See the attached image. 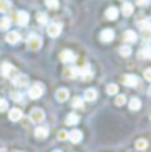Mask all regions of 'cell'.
<instances>
[{
  "instance_id": "44",
  "label": "cell",
  "mask_w": 151,
  "mask_h": 152,
  "mask_svg": "<svg viewBox=\"0 0 151 152\" xmlns=\"http://www.w3.org/2000/svg\"><path fill=\"white\" fill-rule=\"evenodd\" d=\"M150 115H151V114H150Z\"/></svg>"
},
{
  "instance_id": "29",
  "label": "cell",
  "mask_w": 151,
  "mask_h": 152,
  "mask_svg": "<svg viewBox=\"0 0 151 152\" xmlns=\"http://www.w3.org/2000/svg\"><path fill=\"white\" fill-rule=\"evenodd\" d=\"M117 91H119V86H117L116 83H110V85H107V94L109 95L117 94Z\"/></svg>"
},
{
  "instance_id": "40",
  "label": "cell",
  "mask_w": 151,
  "mask_h": 152,
  "mask_svg": "<svg viewBox=\"0 0 151 152\" xmlns=\"http://www.w3.org/2000/svg\"><path fill=\"white\" fill-rule=\"evenodd\" d=\"M147 23H148V26H150V28H151V18L148 19V22H147Z\"/></svg>"
},
{
  "instance_id": "42",
  "label": "cell",
  "mask_w": 151,
  "mask_h": 152,
  "mask_svg": "<svg viewBox=\"0 0 151 152\" xmlns=\"http://www.w3.org/2000/svg\"><path fill=\"white\" fill-rule=\"evenodd\" d=\"M0 152H7L6 149H0Z\"/></svg>"
},
{
  "instance_id": "1",
  "label": "cell",
  "mask_w": 151,
  "mask_h": 152,
  "mask_svg": "<svg viewBox=\"0 0 151 152\" xmlns=\"http://www.w3.org/2000/svg\"><path fill=\"white\" fill-rule=\"evenodd\" d=\"M0 72H1V75L4 76V77H9V79H13L15 76L18 75V70H16V67L13 66V64H10V63H1V66H0Z\"/></svg>"
},
{
  "instance_id": "14",
  "label": "cell",
  "mask_w": 151,
  "mask_h": 152,
  "mask_svg": "<svg viewBox=\"0 0 151 152\" xmlns=\"http://www.w3.org/2000/svg\"><path fill=\"white\" fill-rule=\"evenodd\" d=\"M68 139H69L72 143H79V142L82 140V132H79V130H72V132L69 133Z\"/></svg>"
},
{
  "instance_id": "16",
  "label": "cell",
  "mask_w": 151,
  "mask_h": 152,
  "mask_svg": "<svg viewBox=\"0 0 151 152\" xmlns=\"http://www.w3.org/2000/svg\"><path fill=\"white\" fill-rule=\"evenodd\" d=\"M49 136V129L46 126H38L35 129V137L37 139H46Z\"/></svg>"
},
{
  "instance_id": "12",
  "label": "cell",
  "mask_w": 151,
  "mask_h": 152,
  "mask_svg": "<svg viewBox=\"0 0 151 152\" xmlns=\"http://www.w3.org/2000/svg\"><path fill=\"white\" fill-rule=\"evenodd\" d=\"M79 76L82 77V80H84V82H88V80H91V79H93L94 73L91 72V69H90V67H85V69H79Z\"/></svg>"
},
{
  "instance_id": "28",
  "label": "cell",
  "mask_w": 151,
  "mask_h": 152,
  "mask_svg": "<svg viewBox=\"0 0 151 152\" xmlns=\"http://www.w3.org/2000/svg\"><path fill=\"white\" fill-rule=\"evenodd\" d=\"M46 6H47L49 9L56 10L57 7H59V0H46Z\"/></svg>"
},
{
  "instance_id": "20",
  "label": "cell",
  "mask_w": 151,
  "mask_h": 152,
  "mask_svg": "<svg viewBox=\"0 0 151 152\" xmlns=\"http://www.w3.org/2000/svg\"><path fill=\"white\" fill-rule=\"evenodd\" d=\"M9 118L12 120V121H18L22 118V111L19 110V108H12L10 111H9Z\"/></svg>"
},
{
  "instance_id": "4",
  "label": "cell",
  "mask_w": 151,
  "mask_h": 152,
  "mask_svg": "<svg viewBox=\"0 0 151 152\" xmlns=\"http://www.w3.org/2000/svg\"><path fill=\"white\" fill-rule=\"evenodd\" d=\"M46 118V114L41 108H32L31 113H29V120L32 123H41L43 120Z\"/></svg>"
},
{
  "instance_id": "13",
  "label": "cell",
  "mask_w": 151,
  "mask_h": 152,
  "mask_svg": "<svg viewBox=\"0 0 151 152\" xmlns=\"http://www.w3.org/2000/svg\"><path fill=\"white\" fill-rule=\"evenodd\" d=\"M6 41L9 42V44H16L21 41V35H19V32L16 31H10V32H7V35H6Z\"/></svg>"
},
{
  "instance_id": "2",
  "label": "cell",
  "mask_w": 151,
  "mask_h": 152,
  "mask_svg": "<svg viewBox=\"0 0 151 152\" xmlns=\"http://www.w3.org/2000/svg\"><path fill=\"white\" fill-rule=\"evenodd\" d=\"M43 92H44V85L40 83V82H35V83L28 89V95H29L31 99H38V98L43 95Z\"/></svg>"
},
{
  "instance_id": "26",
  "label": "cell",
  "mask_w": 151,
  "mask_h": 152,
  "mask_svg": "<svg viewBox=\"0 0 151 152\" xmlns=\"http://www.w3.org/2000/svg\"><path fill=\"white\" fill-rule=\"evenodd\" d=\"M129 108L135 111V110H139L141 108V101L138 99V98H132L131 101H129Z\"/></svg>"
},
{
  "instance_id": "5",
  "label": "cell",
  "mask_w": 151,
  "mask_h": 152,
  "mask_svg": "<svg viewBox=\"0 0 151 152\" xmlns=\"http://www.w3.org/2000/svg\"><path fill=\"white\" fill-rule=\"evenodd\" d=\"M60 32H62V25L57 23V22H53V23H50V25L47 26V34H49L52 38L59 37Z\"/></svg>"
},
{
  "instance_id": "18",
  "label": "cell",
  "mask_w": 151,
  "mask_h": 152,
  "mask_svg": "<svg viewBox=\"0 0 151 152\" xmlns=\"http://www.w3.org/2000/svg\"><path fill=\"white\" fill-rule=\"evenodd\" d=\"M133 12V4L132 3H128V1H125L123 4H122V13H123V16H131Z\"/></svg>"
},
{
  "instance_id": "3",
  "label": "cell",
  "mask_w": 151,
  "mask_h": 152,
  "mask_svg": "<svg viewBox=\"0 0 151 152\" xmlns=\"http://www.w3.org/2000/svg\"><path fill=\"white\" fill-rule=\"evenodd\" d=\"M27 44H28V47L32 50V51H38L40 48H41V45H43V41H41V38L38 37V35H31V37L28 38V41H27Z\"/></svg>"
},
{
  "instance_id": "22",
  "label": "cell",
  "mask_w": 151,
  "mask_h": 152,
  "mask_svg": "<svg viewBox=\"0 0 151 152\" xmlns=\"http://www.w3.org/2000/svg\"><path fill=\"white\" fill-rule=\"evenodd\" d=\"M139 58H151V45H147V47H142L138 53Z\"/></svg>"
},
{
  "instance_id": "24",
  "label": "cell",
  "mask_w": 151,
  "mask_h": 152,
  "mask_svg": "<svg viewBox=\"0 0 151 152\" xmlns=\"http://www.w3.org/2000/svg\"><path fill=\"white\" fill-rule=\"evenodd\" d=\"M147 146H148V142H147L145 139H138V140L135 142V148H136L138 151H144V149H147Z\"/></svg>"
},
{
  "instance_id": "17",
  "label": "cell",
  "mask_w": 151,
  "mask_h": 152,
  "mask_svg": "<svg viewBox=\"0 0 151 152\" xmlns=\"http://www.w3.org/2000/svg\"><path fill=\"white\" fill-rule=\"evenodd\" d=\"M56 98H57V101L65 102V101L69 98V91H68L66 88H60V89L56 92Z\"/></svg>"
},
{
  "instance_id": "7",
  "label": "cell",
  "mask_w": 151,
  "mask_h": 152,
  "mask_svg": "<svg viewBox=\"0 0 151 152\" xmlns=\"http://www.w3.org/2000/svg\"><path fill=\"white\" fill-rule=\"evenodd\" d=\"M122 82H123V85L133 88V86H136L139 83V79H138V76L135 75H125L122 76Z\"/></svg>"
},
{
  "instance_id": "37",
  "label": "cell",
  "mask_w": 151,
  "mask_h": 152,
  "mask_svg": "<svg viewBox=\"0 0 151 152\" xmlns=\"http://www.w3.org/2000/svg\"><path fill=\"white\" fill-rule=\"evenodd\" d=\"M144 79H145V80H148V82H151V67L144 70Z\"/></svg>"
},
{
  "instance_id": "15",
  "label": "cell",
  "mask_w": 151,
  "mask_h": 152,
  "mask_svg": "<svg viewBox=\"0 0 151 152\" xmlns=\"http://www.w3.org/2000/svg\"><path fill=\"white\" fill-rule=\"evenodd\" d=\"M123 41L125 42H135L136 41V32L132 29H128L123 32Z\"/></svg>"
},
{
  "instance_id": "31",
  "label": "cell",
  "mask_w": 151,
  "mask_h": 152,
  "mask_svg": "<svg viewBox=\"0 0 151 152\" xmlns=\"http://www.w3.org/2000/svg\"><path fill=\"white\" fill-rule=\"evenodd\" d=\"M10 26V19L9 18H3L0 20V29H9Z\"/></svg>"
},
{
  "instance_id": "39",
  "label": "cell",
  "mask_w": 151,
  "mask_h": 152,
  "mask_svg": "<svg viewBox=\"0 0 151 152\" xmlns=\"http://www.w3.org/2000/svg\"><path fill=\"white\" fill-rule=\"evenodd\" d=\"M135 3H136L138 6H145V4L148 3V0H135Z\"/></svg>"
},
{
  "instance_id": "8",
  "label": "cell",
  "mask_w": 151,
  "mask_h": 152,
  "mask_svg": "<svg viewBox=\"0 0 151 152\" xmlns=\"http://www.w3.org/2000/svg\"><path fill=\"white\" fill-rule=\"evenodd\" d=\"M28 82H29L28 76H27V75H22V73H18V75L13 77V83H15V86H19V88H24V86H27V85H28Z\"/></svg>"
},
{
  "instance_id": "36",
  "label": "cell",
  "mask_w": 151,
  "mask_h": 152,
  "mask_svg": "<svg viewBox=\"0 0 151 152\" xmlns=\"http://www.w3.org/2000/svg\"><path fill=\"white\" fill-rule=\"evenodd\" d=\"M7 110V101L0 98V111H6Z\"/></svg>"
},
{
  "instance_id": "27",
  "label": "cell",
  "mask_w": 151,
  "mask_h": 152,
  "mask_svg": "<svg viewBox=\"0 0 151 152\" xmlns=\"http://www.w3.org/2000/svg\"><path fill=\"white\" fill-rule=\"evenodd\" d=\"M9 9H10V3H9V0H0V12L4 13V12H7Z\"/></svg>"
},
{
  "instance_id": "34",
  "label": "cell",
  "mask_w": 151,
  "mask_h": 152,
  "mask_svg": "<svg viewBox=\"0 0 151 152\" xmlns=\"http://www.w3.org/2000/svg\"><path fill=\"white\" fill-rule=\"evenodd\" d=\"M141 35H142V39H144V41H151V32L147 29V28H144V29H142Z\"/></svg>"
},
{
  "instance_id": "43",
  "label": "cell",
  "mask_w": 151,
  "mask_h": 152,
  "mask_svg": "<svg viewBox=\"0 0 151 152\" xmlns=\"http://www.w3.org/2000/svg\"><path fill=\"white\" fill-rule=\"evenodd\" d=\"M53 152H62V151H53Z\"/></svg>"
},
{
  "instance_id": "9",
  "label": "cell",
  "mask_w": 151,
  "mask_h": 152,
  "mask_svg": "<svg viewBox=\"0 0 151 152\" xmlns=\"http://www.w3.org/2000/svg\"><path fill=\"white\" fill-rule=\"evenodd\" d=\"M100 39H101L103 42H110V41H113L114 39V31L110 29V28L103 29L101 34H100Z\"/></svg>"
},
{
  "instance_id": "32",
  "label": "cell",
  "mask_w": 151,
  "mask_h": 152,
  "mask_svg": "<svg viewBox=\"0 0 151 152\" xmlns=\"http://www.w3.org/2000/svg\"><path fill=\"white\" fill-rule=\"evenodd\" d=\"M125 102H126V96H125V95H117L116 99H114V104L119 105V107H120V105H125Z\"/></svg>"
},
{
  "instance_id": "23",
  "label": "cell",
  "mask_w": 151,
  "mask_h": 152,
  "mask_svg": "<svg viewBox=\"0 0 151 152\" xmlns=\"http://www.w3.org/2000/svg\"><path fill=\"white\" fill-rule=\"evenodd\" d=\"M84 98L87 99V101H94L95 98H97V91L95 89H87L85 91V94H84Z\"/></svg>"
},
{
  "instance_id": "6",
  "label": "cell",
  "mask_w": 151,
  "mask_h": 152,
  "mask_svg": "<svg viewBox=\"0 0 151 152\" xmlns=\"http://www.w3.org/2000/svg\"><path fill=\"white\" fill-rule=\"evenodd\" d=\"M59 57H60V60H62L63 63H72V61L76 60V54L74 51H71V50H63Z\"/></svg>"
},
{
  "instance_id": "35",
  "label": "cell",
  "mask_w": 151,
  "mask_h": 152,
  "mask_svg": "<svg viewBox=\"0 0 151 152\" xmlns=\"http://www.w3.org/2000/svg\"><path fill=\"white\" fill-rule=\"evenodd\" d=\"M68 136H69V133L66 132V130H60V132L57 133L59 140H66V139H68Z\"/></svg>"
},
{
  "instance_id": "19",
  "label": "cell",
  "mask_w": 151,
  "mask_h": 152,
  "mask_svg": "<svg viewBox=\"0 0 151 152\" xmlns=\"http://www.w3.org/2000/svg\"><path fill=\"white\" fill-rule=\"evenodd\" d=\"M119 16V10L114 7V6H112V7H109L107 10H106V18L109 19V20H114V19Z\"/></svg>"
},
{
  "instance_id": "25",
  "label": "cell",
  "mask_w": 151,
  "mask_h": 152,
  "mask_svg": "<svg viewBox=\"0 0 151 152\" xmlns=\"http://www.w3.org/2000/svg\"><path fill=\"white\" fill-rule=\"evenodd\" d=\"M119 53H120V56L129 57L131 54H132V50H131V47H129V45H122V47L119 48Z\"/></svg>"
},
{
  "instance_id": "10",
  "label": "cell",
  "mask_w": 151,
  "mask_h": 152,
  "mask_svg": "<svg viewBox=\"0 0 151 152\" xmlns=\"http://www.w3.org/2000/svg\"><path fill=\"white\" fill-rule=\"evenodd\" d=\"M28 20H29V15L25 10H21L18 15H16V22H18V25H21V26H25L28 23Z\"/></svg>"
},
{
  "instance_id": "41",
  "label": "cell",
  "mask_w": 151,
  "mask_h": 152,
  "mask_svg": "<svg viewBox=\"0 0 151 152\" xmlns=\"http://www.w3.org/2000/svg\"><path fill=\"white\" fill-rule=\"evenodd\" d=\"M148 95H150V96H151V86H150V88H148Z\"/></svg>"
},
{
  "instance_id": "33",
  "label": "cell",
  "mask_w": 151,
  "mask_h": 152,
  "mask_svg": "<svg viewBox=\"0 0 151 152\" xmlns=\"http://www.w3.org/2000/svg\"><path fill=\"white\" fill-rule=\"evenodd\" d=\"M72 107H74V108H82V98L75 96V98L72 99Z\"/></svg>"
},
{
  "instance_id": "21",
  "label": "cell",
  "mask_w": 151,
  "mask_h": 152,
  "mask_svg": "<svg viewBox=\"0 0 151 152\" xmlns=\"http://www.w3.org/2000/svg\"><path fill=\"white\" fill-rule=\"evenodd\" d=\"M78 123H79V117H78L75 113L68 114V117H66V124H68V126H75Z\"/></svg>"
},
{
  "instance_id": "11",
  "label": "cell",
  "mask_w": 151,
  "mask_h": 152,
  "mask_svg": "<svg viewBox=\"0 0 151 152\" xmlns=\"http://www.w3.org/2000/svg\"><path fill=\"white\" fill-rule=\"evenodd\" d=\"M78 75H79V67H74V66L66 67L65 72H63V76L68 77V79H74V77H76Z\"/></svg>"
},
{
  "instance_id": "30",
  "label": "cell",
  "mask_w": 151,
  "mask_h": 152,
  "mask_svg": "<svg viewBox=\"0 0 151 152\" xmlns=\"http://www.w3.org/2000/svg\"><path fill=\"white\" fill-rule=\"evenodd\" d=\"M37 20H38V23H47V20H49V16L46 15V13H43V12H38L37 13Z\"/></svg>"
},
{
  "instance_id": "38",
  "label": "cell",
  "mask_w": 151,
  "mask_h": 152,
  "mask_svg": "<svg viewBox=\"0 0 151 152\" xmlns=\"http://www.w3.org/2000/svg\"><path fill=\"white\" fill-rule=\"evenodd\" d=\"M12 98H13L15 101H21V99H22V95L18 94V92H13V94H12Z\"/></svg>"
}]
</instances>
